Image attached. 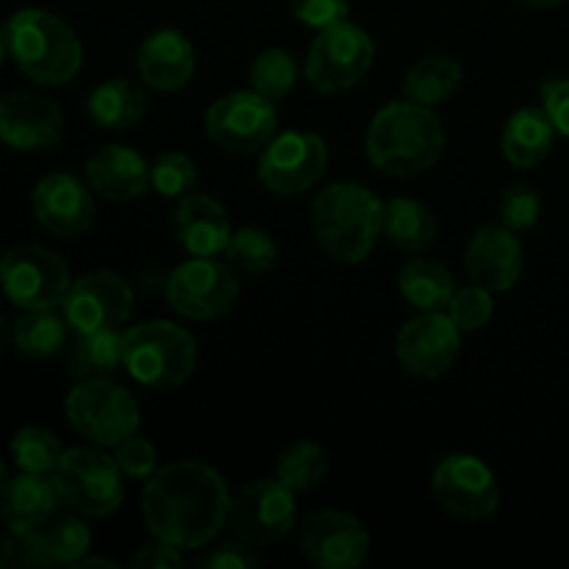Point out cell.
Returning a JSON list of instances; mask_svg holds the SVG:
<instances>
[{"instance_id":"obj_35","label":"cell","mask_w":569,"mask_h":569,"mask_svg":"<svg viewBox=\"0 0 569 569\" xmlns=\"http://www.w3.org/2000/svg\"><path fill=\"white\" fill-rule=\"evenodd\" d=\"M250 89L264 94L267 100L278 103L287 98L298 83V61L289 50L283 48H267L250 64Z\"/></svg>"},{"instance_id":"obj_48","label":"cell","mask_w":569,"mask_h":569,"mask_svg":"<svg viewBox=\"0 0 569 569\" xmlns=\"http://www.w3.org/2000/svg\"><path fill=\"white\" fill-rule=\"evenodd\" d=\"M520 3L531 6V9H556V6H561L565 0H520Z\"/></svg>"},{"instance_id":"obj_5","label":"cell","mask_w":569,"mask_h":569,"mask_svg":"<svg viewBox=\"0 0 569 569\" xmlns=\"http://www.w3.org/2000/svg\"><path fill=\"white\" fill-rule=\"evenodd\" d=\"M122 367L142 387H181L198 370V342L176 322H139L122 331Z\"/></svg>"},{"instance_id":"obj_8","label":"cell","mask_w":569,"mask_h":569,"mask_svg":"<svg viewBox=\"0 0 569 569\" xmlns=\"http://www.w3.org/2000/svg\"><path fill=\"white\" fill-rule=\"evenodd\" d=\"M70 426L100 448H117L122 439L139 433V403L126 387L111 378H87L70 389L64 400Z\"/></svg>"},{"instance_id":"obj_15","label":"cell","mask_w":569,"mask_h":569,"mask_svg":"<svg viewBox=\"0 0 569 569\" xmlns=\"http://www.w3.org/2000/svg\"><path fill=\"white\" fill-rule=\"evenodd\" d=\"M61 311L72 331H120L133 315V289L117 272H87L70 283Z\"/></svg>"},{"instance_id":"obj_12","label":"cell","mask_w":569,"mask_h":569,"mask_svg":"<svg viewBox=\"0 0 569 569\" xmlns=\"http://www.w3.org/2000/svg\"><path fill=\"white\" fill-rule=\"evenodd\" d=\"M228 526L233 537L253 548L276 545L298 526V500L289 487L278 478L270 481H253L231 495L228 509Z\"/></svg>"},{"instance_id":"obj_22","label":"cell","mask_w":569,"mask_h":569,"mask_svg":"<svg viewBox=\"0 0 569 569\" xmlns=\"http://www.w3.org/2000/svg\"><path fill=\"white\" fill-rule=\"evenodd\" d=\"M87 183L109 203H131L150 189V164L128 144H103L87 159Z\"/></svg>"},{"instance_id":"obj_23","label":"cell","mask_w":569,"mask_h":569,"mask_svg":"<svg viewBox=\"0 0 569 569\" xmlns=\"http://www.w3.org/2000/svg\"><path fill=\"white\" fill-rule=\"evenodd\" d=\"M176 233L189 256L214 259L226 253L233 228L220 200L203 192H189L176 206Z\"/></svg>"},{"instance_id":"obj_18","label":"cell","mask_w":569,"mask_h":569,"mask_svg":"<svg viewBox=\"0 0 569 569\" xmlns=\"http://www.w3.org/2000/svg\"><path fill=\"white\" fill-rule=\"evenodd\" d=\"M31 209L39 226L59 239H76L94 226V192L70 172H50L33 187Z\"/></svg>"},{"instance_id":"obj_13","label":"cell","mask_w":569,"mask_h":569,"mask_svg":"<svg viewBox=\"0 0 569 569\" xmlns=\"http://www.w3.org/2000/svg\"><path fill=\"white\" fill-rule=\"evenodd\" d=\"M328 144L315 131L276 133L259 153L256 176L276 194H303L326 176Z\"/></svg>"},{"instance_id":"obj_37","label":"cell","mask_w":569,"mask_h":569,"mask_svg":"<svg viewBox=\"0 0 569 569\" xmlns=\"http://www.w3.org/2000/svg\"><path fill=\"white\" fill-rule=\"evenodd\" d=\"M150 187L161 198L181 200L183 194L194 192V187H198V167L187 153H178V150L156 156L153 164H150Z\"/></svg>"},{"instance_id":"obj_20","label":"cell","mask_w":569,"mask_h":569,"mask_svg":"<svg viewBox=\"0 0 569 569\" xmlns=\"http://www.w3.org/2000/svg\"><path fill=\"white\" fill-rule=\"evenodd\" d=\"M465 267L472 283H481L489 292H509L526 270V253L520 239L503 222L481 226L467 242Z\"/></svg>"},{"instance_id":"obj_33","label":"cell","mask_w":569,"mask_h":569,"mask_svg":"<svg viewBox=\"0 0 569 569\" xmlns=\"http://www.w3.org/2000/svg\"><path fill=\"white\" fill-rule=\"evenodd\" d=\"M328 472V459L322 453V448L311 439H298V442L289 445L281 456H278L276 465V478L283 487L298 492H309V489L320 487V481Z\"/></svg>"},{"instance_id":"obj_42","label":"cell","mask_w":569,"mask_h":569,"mask_svg":"<svg viewBox=\"0 0 569 569\" xmlns=\"http://www.w3.org/2000/svg\"><path fill=\"white\" fill-rule=\"evenodd\" d=\"M289 11L306 28L322 31V28L348 20L350 0H289Z\"/></svg>"},{"instance_id":"obj_28","label":"cell","mask_w":569,"mask_h":569,"mask_svg":"<svg viewBox=\"0 0 569 569\" xmlns=\"http://www.w3.org/2000/svg\"><path fill=\"white\" fill-rule=\"evenodd\" d=\"M465 81V67L450 53H428L409 67L403 78V98L417 106L437 109Z\"/></svg>"},{"instance_id":"obj_10","label":"cell","mask_w":569,"mask_h":569,"mask_svg":"<svg viewBox=\"0 0 569 569\" xmlns=\"http://www.w3.org/2000/svg\"><path fill=\"white\" fill-rule=\"evenodd\" d=\"M64 259L42 244H17L0 259V289L17 309H59L70 292Z\"/></svg>"},{"instance_id":"obj_7","label":"cell","mask_w":569,"mask_h":569,"mask_svg":"<svg viewBox=\"0 0 569 569\" xmlns=\"http://www.w3.org/2000/svg\"><path fill=\"white\" fill-rule=\"evenodd\" d=\"M376 61V42L356 22L342 20L317 31L303 61L309 87L320 94L350 92L365 81Z\"/></svg>"},{"instance_id":"obj_43","label":"cell","mask_w":569,"mask_h":569,"mask_svg":"<svg viewBox=\"0 0 569 569\" xmlns=\"http://www.w3.org/2000/svg\"><path fill=\"white\" fill-rule=\"evenodd\" d=\"M542 94V109L548 111L556 133L569 139V78H550L539 89Z\"/></svg>"},{"instance_id":"obj_39","label":"cell","mask_w":569,"mask_h":569,"mask_svg":"<svg viewBox=\"0 0 569 569\" xmlns=\"http://www.w3.org/2000/svg\"><path fill=\"white\" fill-rule=\"evenodd\" d=\"M0 567L3 569H37V567H53L48 548L39 528L33 531H9L0 539Z\"/></svg>"},{"instance_id":"obj_36","label":"cell","mask_w":569,"mask_h":569,"mask_svg":"<svg viewBox=\"0 0 569 569\" xmlns=\"http://www.w3.org/2000/svg\"><path fill=\"white\" fill-rule=\"evenodd\" d=\"M61 442L53 431L37 426H26L11 437V459L20 467V472H33V476H53L59 467Z\"/></svg>"},{"instance_id":"obj_30","label":"cell","mask_w":569,"mask_h":569,"mask_svg":"<svg viewBox=\"0 0 569 569\" xmlns=\"http://www.w3.org/2000/svg\"><path fill=\"white\" fill-rule=\"evenodd\" d=\"M398 289L417 311H445L456 295L453 272L431 259H411L398 276Z\"/></svg>"},{"instance_id":"obj_45","label":"cell","mask_w":569,"mask_h":569,"mask_svg":"<svg viewBox=\"0 0 569 569\" xmlns=\"http://www.w3.org/2000/svg\"><path fill=\"white\" fill-rule=\"evenodd\" d=\"M181 565V550L172 548V545L167 542H159V539H156L153 545H144V548L131 559V567L139 569H176Z\"/></svg>"},{"instance_id":"obj_21","label":"cell","mask_w":569,"mask_h":569,"mask_svg":"<svg viewBox=\"0 0 569 569\" xmlns=\"http://www.w3.org/2000/svg\"><path fill=\"white\" fill-rule=\"evenodd\" d=\"M194 48L187 33L176 28H159L148 33L137 50L139 81L148 89L161 94L181 92L194 76Z\"/></svg>"},{"instance_id":"obj_24","label":"cell","mask_w":569,"mask_h":569,"mask_svg":"<svg viewBox=\"0 0 569 569\" xmlns=\"http://www.w3.org/2000/svg\"><path fill=\"white\" fill-rule=\"evenodd\" d=\"M59 506L53 478L20 472L17 478H9L0 495V520L14 531H33L42 528Z\"/></svg>"},{"instance_id":"obj_26","label":"cell","mask_w":569,"mask_h":569,"mask_svg":"<svg viewBox=\"0 0 569 569\" xmlns=\"http://www.w3.org/2000/svg\"><path fill=\"white\" fill-rule=\"evenodd\" d=\"M87 111L94 126L106 131H128L142 122L148 111V92L128 78H106L89 92Z\"/></svg>"},{"instance_id":"obj_2","label":"cell","mask_w":569,"mask_h":569,"mask_svg":"<svg viewBox=\"0 0 569 569\" xmlns=\"http://www.w3.org/2000/svg\"><path fill=\"white\" fill-rule=\"evenodd\" d=\"M448 131L437 111L411 100L387 103L370 120L365 137L367 159L392 178H411L431 170L445 153Z\"/></svg>"},{"instance_id":"obj_1","label":"cell","mask_w":569,"mask_h":569,"mask_svg":"<svg viewBox=\"0 0 569 569\" xmlns=\"http://www.w3.org/2000/svg\"><path fill=\"white\" fill-rule=\"evenodd\" d=\"M228 481L214 467L194 459L156 470L142 498L150 537L178 550H198L214 542L222 526H228Z\"/></svg>"},{"instance_id":"obj_9","label":"cell","mask_w":569,"mask_h":569,"mask_svg":"<svg viewBox=\"0 0 569 569\" xmlns=\"http://www.w3.org/2000/svg\"><path fill=\"white\" fill-rule=\"evenodd\" d=\"M206 137L231 156H259L278 133L272 100L253 92H228L206 109Z\"/></svg>"},{"instance_id":"obj_3","label":"cell","mask_w":569,"mask_h":569,"mask_svg":"<svg viewBox=\"0 0 569 569\" xmlns=\"http://www.w3.org/2000/svg\"><path fill=\"white\" fill-rule=\"evenodd\" d=\"M317 244L339 264H361L383 233V203L367 187L337 181L320 189L311 203Z\"/></svg>"},{"instance_id":"obj_31","label":"cell","mask_w":569,"mask_h":569,"mask_svg":"<svg viewBox=\"0 0 569 569\" xmlns=\"http://www.w3.org/2000/svg\"><path fill=\"white\" fill-rule=\"evenodd\" d=\"M122 367V331H76L67 350V372L76 381L111 378Z\"/></svg>"},{"instance_id":"obj_16","label":"cell","mask_w":569,"mask_h":569,"mask_svg":"<svg viewBox=\"0 0 569 569\" xmlns=\"http://www.w3.org/2000/svg\"><path fill=\"white\" fill-rule=\"evenodd\" d=\"M461 353V331L448 311H420L398 331L395 356L415 378H442Z\"/></svg>"},{"instance_id":"obj_47","label":"cell","mask_w":569,"mask_h":569,"mask_svg":"<svg viewBox=\"0 0 569 569\" xmlns=\"http://www.w3.org/2000/svg\"><path fill=\"white\" fill-rule=\"evenodd\" d=\"M9 342H11V326L3 320V315H0V356L6 353Z\"/></svg>"},{"instance_id":"obj_29","label":"cell","mask_w":569,"mask_h":569,"mask_svg":"<svg viewBox=\"0 0 569 569\" xmlns=\"http://www.w3.org/2000/svg\"><path fill=\"white\" fill-rule=\"evenodd\" d=\"M70 331L64 311L28 309L11 326V345L28 359H53L67 348Z\"/></svg>"},{"instance_id":"obj_11","label":"cell","mask_w":569,"mask_h":569,"mask_svg":"<svg viewBox=\"0 0 569 569\" xmlns=\"http://www.w3.org/2000/svg\"><path fill=\"white\" fill-rule=\"evenodd\" d=\"M239 276L228 261L198 259L178 264L167 278V303L187 320H217L228 315L239 300Z\"/></svg>"},{"instance_id":"obj_49","label":"cell","mask_w":569,"mask_h":569,"mask_svg":"<svg viewBox=\"0 0 569 569\" xmlns=\"http://www.w3.org/2000/svg\"><path fill=\"white\" fill-rule=\"evenodd\" d=\"M6 53H9V44H6V31H3V28H0V67H3Z\"/></svg>"},{"instance_id":"obj_27","label":"cell","mask_w":569,"mask_h":569,"mask_svg":"<svg viewBox=\"0 0 569 569\" xmlns=\"http://www.w3.org/2000/svg\"><path fill=\"white\" fill-rule=\"evenodd\" d=\"M383 233L409 256L426 253L439 237V220L426 203L415 198H392L383 203Z\"/></svg>"},{"instance_id":"obj_6","label":"cell","mask_w":569,"mask_h":569,"mask_svg":"<svg viewBox=\"0 0 569 569\" xmlns=\"http://www.w3.org/2000/svg\"><path fill=\"white\" fill-rule=\"evenodd\" d=\"M56 495L64 509L81 517H109L126 500V476L114 456L98 448H70L53 476Z\"/></svg>"},{"instance_id":"obj_44","label":"cell","mask_w":569,"mask_h":569,"mask_svg":"<svg viewBox=\"0 0 569 569\" xmlns=\"http://www.w3.org/2000/svg\"><path fill=\"white\" fill-rule=\"evenodd\" d=\"M253 545L242 542H222L211 550L206 559H200V567H209V569H250L259 565V556L253 553Z\"/></svg>"},{"instance_id":"obj_14","label":"cell","mask_w":569,"mask_h":569,"mask_svg":"<svg viewBox=\"0 0 569 569\" xmlns=\"http://www.w3.org/2000/svg\"><path fill=\"white\" fill-rule=\"evenodd\" d=\"M431 489L448 515L467 522L489 520L500 506L498 478L478 456L470 453L445 456L433 470Z\"/></svg>"},{"instance_id":"obj_25","label":"cell","mask_w":569,"mask_h":569,"mask_svg":"<svg viewBox=\"0 0 569 569\" xmlns=\"http://www.w3.org/2000/svg\"><path fill=\"white\" fill-rule=\"evenodd\" d=\"M556 128L550 122L548 111L542 106H528V109L515 111L506 120L503 133H500V153L517 170H531L542 164L553 150Z\"/></svg>"},{"instance_id":"obj_34","label":"cell","mask_w":569,"mask_h":569,"mask_svg":"<svg viewBox=\"0 0 569 569\" xmlns=\"http://www.w3.org/2000/svg\"><path fill=\"white\" fill-rule=\"evenodd\" d=\"M226 261L237 276H261L278 261V244L261 228H239L226 244Z\"/></svg>"},{"instance_id":"obj_50","label":"cell","mask_w":569,"mask_h":569,"mask_svg":"<svg viewBox=\"0 0 569 569\" xmlns=\"http://www.w3.org/2000/svg\"><path fill=\"white\" fill-rule=\"evenodd\" d=\"M6 483H9V472H6V465H3V459H0V495H3Z\"/></svg>"},{"instance_id":"obj_46","label":"cell","mask_w":569,"mask_h":569,"mask_svg":"<svg viewBox=\"0 0 569 569\" xmlns=\"http://www.w3.org/2000/svg\"><path fill=\"white\" fill-rule=\"evenodd\" d=\"M76 567H81V569H87V567H106V569H117V561H111V559H100V556H83L81 561H78Z\"/></svg>"},{"instance_id":"obj_40","label":"cell","mask_w":569,"mask_h":569,"mask_svg":"<svg viewBox=\"0 0 569 569\" xmlns=\"http://www.w3.org/2000/svg\"><path fill=\"white\" fill-rule=\"evenodd\" d=\"M500 222L515 233L531 231L542 217V194L531 183H515L500 194Z\"/></svg>"},{"instance_id":"obj_32","label":"cell","mask_w":569,"mask_h":569,"mask_svg":"<svg viewBox=\"0 0 569 569\" xmlns=\"http://www.w3.org/2000/svg\"><path fill=\"white\" fill-rule=\"evenodd\" d=\"M39 531H42L44 548H48V556L53 565L76 567L89 553V548H92V531L83 522V517L70 509H56Z\"/></svg>"},{"instance_id":"obj_4","label":"cell","mask_w":569,"mask_h":569,"mask_svg":"<svg viewBox=\"0 0 569 569\" xmlns=\"http://www.w3.org/2000/svg\"><path fill=\"white\" fill-rule=\"evenodd\" d=\"M14 64L42 87H64L81 72L83 48L70 26L53 11L20 9L3 26Z\"/></svg>"},{"instance_id":"obj_17","label":"cell","mask_w":569,"mask_h":569,"mask_svg":"<svg viewBox=\"0 0 569 569\" xmlns=\"http://www.w3.org/2000/svg\"><path fill=\"white\" fill-rule=\"evenodd\" d=\"M300 553L320 569H356L370 556V533L348 511H315L300 526Z\"/></svg>"},{"instance_id":"obj_19","label":"cell","mask_w":569,"mask_h":569,"mask_svg":"<svg viewBox=\"0 0 569 569\" xmlns=\"http://www.w3.org/2000/svg\"><path fill=\"white\" fill-rule=\"evenodd\" d=\"M64 139V111L44 94L11 92L0 98V142L20 153L50 150Z\"/></svg>"},{"instance_id":"obj_38","label":"cell","mask_w":569,"mask_h":569,"mask_svg":"<svg viewBox=\"0 0 569 569\" xmlns=\"http://www.w3.org/2000/svg\"><path fill=\"white\" fill-rule=\"evenodd\" d=\"M448 317L456 322L461 333H476L492 320L495 315V300L492 292L481 283H472V287L456 289V295L448 303Z\"/></svg>"},{"instance_id":"obj_41","label":"cell","mask_w":569,"mask_h":569,"mask_svg":"<svg viewBox=\"0 0 569 569\" xmlns=\"http://www.w3.org/2000/svg\"><path fill=\"white\" fill-rule=\"evenodd\" d=\"M117 467L122 470V476L131 478V481H148L150 476L159 467V453H156L153 442H148L144 437L133 433V437L122 439L114 448Z\"/></svg>"}]
</instances>
